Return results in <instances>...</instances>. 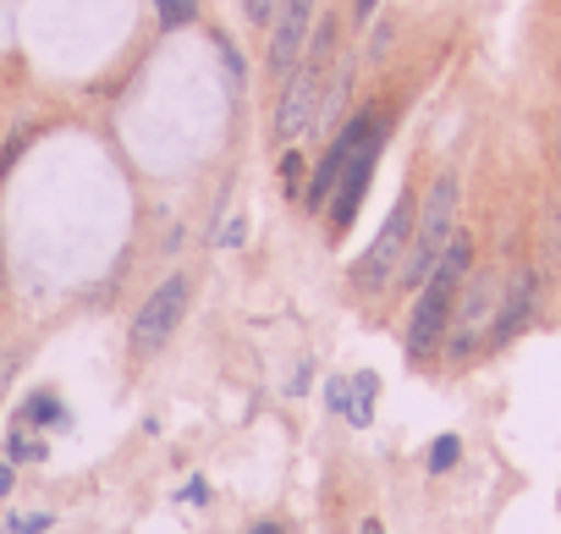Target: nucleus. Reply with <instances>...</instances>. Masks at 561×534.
Listing matches in <instances>:
<instances>
[{"instance_id":"1","label":"nucleus","mask_w":561,"mask_h":534,"mask_svg":"<svg viewBox=\"0 0 561 534\" xmlns=\"http://www.w3.org/2000/svg\"><path fill=\"white\" fill-rule=\"evenodd\" d=\"M468 264H473V242L462 231H451L435 276L419 287V309H413V326H408V359H430L451 326V304H457V287L468 282Z\"/></svg>"},{"instance_id":"2","label":"nucleus","mask_w":561,"mask_h":534,"mask_svg":"<svg viewBox=\"0 0 561 534\" xmlns=\"http://www.w3.org/2000/svg\"><path fill=\"white\" fill-rule=\"evenodd\" d=\"M451 231H457V182L435 177L424 204H419V215H413V242L402 253V287H424L435 276V264H440Z\"/></svg>"},{"instance_id":"3","label":"nucleus","mask_w":561,"mask_h":534,"mask_svg":"<svg viewBox=\"0 0 561 534\" xmlns=\"http://www.w3.org/2000/svg\"><path fill=\"white\" fill-rule=\"evenodd\" d=\"M413 193H397V204H391V215H386V226L375 231V242H369V253L353 264V287L358 293H380L397 271H402V253H408V242H413Z\"/></svg>"},{"instance_id":"4","label":"nucleus","mask_w":561,"mask_h":534,"mask_svg":"<svg viewBox=\"0 0 561 534\" xmlns=\"http://www.w3.org/2000/svg\"><path fill=\"white\" fill-rule=\"evenodd\" d=\"M182 309H187V282H182V276L160 282V287L144 298V309L133 315V353H138V359L160 353V348L171 342V331H176Z\"/></svg>"},{"instance_id":"5","label":"nucleus","mask_w":561,"mask_h":534,"mask_svg":"<svg viewBox=\"0 0 561 534\" xmlns=\"http://www.w3.org/2000/svg\"><path fill=\"white\" fill-rule=\"evenodd\" d=\"M314 116H320V67L309 61V67L287 72V94H280V105H275V138L280 144L304 138L314 127Z\"/></svg>"},{"instance_id":"6","label":"nucleus","mask_w":561,"mask_h":534,"mask_svg":"<svg viewBox=\"0 0 561 534\" xmlns=\"http://www.w3.org/2000/svg\"><path fill=\"white\" fill-rule=\"evenodd\" d=\"M490 276H468L457 287V304H451V353L468 359L479 342H484V326H490Z\"/></svg>"},{"instance_id":"7","label":"nucleus","mask_w":561,"mask_h":534,"mask_svg":"<svg viewBox=\"0 0 561 534\" xmlns=\"http://www.w3.org/2000/svg\"><path fill=\"white\" fill-rule=\"evenodd\" d=\"M309 23H314V0H280L275 12V39H270V72H293L309 50Z\"/></svg>"},{"instance_id":"8","label":"nucleus","mask_w":561,"mask_h":534,"mask_svg":"<svg viewBox=\"0 0 561 534\" xmlns=\"http://www.w3.org/2000/svg\"><path fill=\"white\" fill-rule=\"evenodd\" d=\"M375 160H380V127L353 149V160H347V171H342V182H336V204H331V220H336V226H353V220H358L364 193H369V177H375Z\"/></svg>"},{"instance_id":"9","label":"nucleus","mask_w":561,"mask_h":534,"mask_svg":"<svg viewBox=\"0 0 561 534\" xmlns=\"http://www.w3.org/2000/svg\"><path fill=\"white\" fill-rule=\"evenodd\" d=\"M369 133H375V116H353V127H342V133H336L331 155L320 160V171H314V182H309V209H325V204H331V193H336V182H342V171H347L353 149H358Z\"/></svg>"},{"instance_id":"10","label":"nucleus","mask_w":561,"mask_h":534,"mask_svg":"<svg viewBox=\"0 0 561 534\" xmlns=\"http://www.w3.org/2000/svg\"><path fill=\"white\" fill-rule=\"evenodd\" d=\"M528 315H534V271H512L506 298H501V309L490 320V342H512L528 326Z\"/></svg>"},{"instance_id":"11","label":"nucleus","mask_w":561,"mask_h":534,"mask_svg":"<svg viewBox=\"0 0 561 534\" xmlns=\"http://www.w3.org/2000/svg\"><path fill=\"white\" fill-rule=\"evenodd\" d=\"M375 391H380V380L364 370V375H358V391H353V402H347V419H353L358 430H364V424H369V413H375V408H369V402H375Z\"/></svg>"},{"instance_id":"12","label":"nucleus","mask_w":561,"mask_h":534,"mask_svg":"<svg viewBox=\"0 0 561 534\" xmlns=\"http://www.w3.org/2000/svg\"><path fill=\"white\" fill-rule=\"evenodd\" d=\"M154 7H160V23L165 29H187L198 18V0H154Z\"/></svg>"},{"instance_id":"13","label":"nucleus","mask_w":561,"mask_h":534,"mask_svg":"<svg viewBox=\"0 0 561 534\" xmlns=\"http://www.w3.org/2000/svg\"><path fill=\"white\" fill-rule=\"evenodd\" d=\"M457 457H462V441H457V435H440V441L430 446V474H446Z\"/></svg>"},{"instance_id":"14","label":"nucleus","mask_w":561,"mask_h":534,"mask_svg":"<svg viewBox=\"0 0 561 534\" xmlns=\"http://www.w3.org/2000/svg\"><path fill=\"white\" fill-rule=\"evenodd\" d=\"M331 45H336V23L325 18V23L314 29V39H309V61H314V67H325V61H331Z\"/></svg>"},{"instance_id":"15","label":"nucleus","mask_w":561,"mask_h":534,"mask_svg":"<svg viewBox=\"0 0 561 534\" xmlns=\"http://www.w3.org/2000/svg\"><path fill=\"white\" fill-rule=\"evenodd\" d=\"M7 452H12V463H39V457H45V441H34L28 430H18Z\"/></svg>"},{"instance_id":"16","label":"nucleus","mask_w":561,"mask_h":534,"mask_svg":"<svg viewBox=\"0 0 561 534\" xmlns=\"http://www.w3.org/2000/svg\"><path fill=\"white\" fill-rule=\"evenodd\" d=\"M242 12H248V23H253V29H264V23H275L280 0H242Z\"/></svg>"},{"instance_id":"17","label":"nucleus","mask_w":561,"mask_h":534,"mask_svg":"<svg viewBox=\"0 0 561 534\" xmlns=\"http://www.w3.org/2000/svg\"><path fill=\"white\" fill-rule=\"evenodd\" d=\"M28 419H39V424H61L67 413L56 408V397H34V402H28Z\"/></svg>"},{"instance_id":"18","label":"nucleus","mask_w":561,"mask_h":534,"mask_svg":"<svg viewBox=\"0 0 561 534\" xmlns=\"http://www.w3.org/2000/svg\"><path fill=\"white\" fill-rule=\"evenodd\" d=\"M50 529V512H28V518H12V534H45Z\"/></svg>"},{"instance_id":"19","label":"nucleus","mask_w":561,"mask_h":534,"mask_svg":"<svg viewBox=\"0 0 561 534\" xmlns=\"http://www.w3.org/2000/svg\"><path fill=\"white\" fill-rule=\"evenodd\" d=\"M325 397H331V408H336V413H347V402H353V386H347V380H331V386H325Z\"/></svg>"},{"instance_id":"20","label":"nucleus","mask_w":561,"mask_h":534,"mask_svg":"<svg viewBox=\"0 0 561 534\" xmlns=\"http://www.w3.org/2000/svg\"><path fill=\"white\" fill-rule=\"evenodd\" d=\"M12 485H18V474H12V463H0V496H12Z\"/></svg>"},{"instance_id":"21","label":"nucleus","mask_w":561,"mask_h":534,"mask_svg":"<svg viewBox=\"0 0 561 534\" xmlns=\"http://www.w3.org/2000/svg\"><path fill=\"white\" fill-rule=\"evenodd\" d=\"M248 534H287V529H280V523H253Z\"/></svg>"},{"instance_id":"22","label":"nucleus","mask_w":561,"mask_h":534,"mask_svg":"<svg viewBox=\"0 0 561 534\" xmlns=\"http://www.w3.org/2000/svg\"><path fill=\"white\" fill-rule=\"evenodd\" d=\"M375 7H380V0H358L353 12H358V18H375Z\"/></svg>"},{"instance_id":"23","label":"nucleus","mask_w":561,"mask_h":534,"mask_svg":"<svg viewBox=\"0 0 561 534\" xmlns=\"http://www.w3.org/2000/svg\"><path fill=\"white\" fill-rule=\"evenodd\" d=\"M364 534H386V529H380V518H369V523H364Z\"/></svg>"}]
</instances>
